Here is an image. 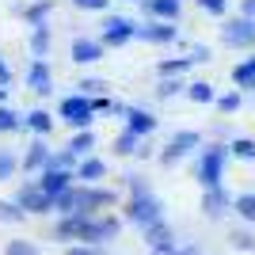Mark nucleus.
Instances as JSON below:
<instances>
[{
	"mask_svg": "<svg viewBox=\"0 0 255 255\" xmlns=\"http://www.w3.org/2000/svg\"><path fill=\"white\" fill-rule=\"evenodd\" d=\"M152 255H202V248L198 244H175V240H171V244H164V248H149Z\"/></svg>",
	"mask_w": 255,
	"mask_h": 255,
	"instance_id": "obj_32",
	"label": "nucleus"
},
{
	"mask_svg": "<svg viewBox=\"0 0 255 255\" xmlns=\"http://www.w3.org/2000/svg\"><path fill=\"white\" fill-rule=\"evenodd\" d=\"M187 96H191V103H213L217 92H213L210 80H194V84H187Z\"/></svg>",
	"mask_w": 255,
	"mask_h": 255,
	"instance_id": "obj_27",
	"label": "nucleus"
},
{
	"mask_svg": "<svg viewBox=\"0 0 255 255\" xmlns=\"http://www.w3.org/2000/svg\"><path fill=\"white\" fill-rule=\"evenodd\" d=\"M46 160H50V149H46V141H34L27 145V156H23V171H42Z\"/></svg>",
	"mask_w": 255,
	"mask_h": 255,
	"instance_id": "obj_22",
	"label": "nucleus"
},
{
	"mask_svg": "<svg viewBox=\"0 0 255 255\" xmlns=\"http://www.w3.org/2000/svg\"><path fill=\"white\" fill-rule=\"evenodd\" d=\"M198 145H202V133H194V129H179V133H175V137L164 145V152H160V164H164V168H171V164H179L187 152H194Z\"/></svg>",
	"mask_w": 255,
	"mask_h": 255,
	"instance_id": "obj_8",
	"label": "nucleus"
},
{
	"mask_svg": "<svg viewBox=\"0 0 255 255\" xmlns=\"http://www.w3.org/2000/svg\"><path fill=\"white\" fill-rule=\"evenodd\" d=\"M27 88H31L34 96H50L53 92V73L50 65H46V57H34L31 69H27Z\"/></svg>",
	"mask_w": 255,
	"mask_h": 255,
	"instance_id": "obj_14",
	"label": "nucleus"
},
{
	"mask_svg": "<svg viewBox=\"0 0 255 255\" xmlns=\"http://www.w3.org/2000/svg\"><path fill=\"white\" fill-rule=\"evenodd\" d=\"M76 191V213H88V217H96L99 210H111L115 206V191H107L99 183H80L73 187Z\"/></svg>",
	"mask_w": 255,
	"mask_h": 255,
	"instance_id": "obj_3",
	"label": "nucleus"
},
{
	"mask_svg": "<svg viewBox=\"0 0 255 255\" xmlns=\"http://www.w3.org/2000/svg\"><path fill=\"white\" fill-rule=\"evenodd\" d=\"M57 115H61V122H69L73 129H92V122H96V107H92V99H88V96L76 92V96L61 99Z\"/></svg>",
	"mask_w": 255,
	"mask_h": 255,
	"instance_id": "obj_4",
	"label": "nucleus"
},
{
	"mask_svg": "<svg viewBox=\"0 0 255 255\" xmlns=\"http://www.w3.org/2000/svg\"><path fill=\"white\" fill-rule=\"evenodd\" d=\"M23 217H27V213H23V210H19L15 202H8V198H0V221H4V225H19Z\"/></svg>",
	"mask_w": 255,
	"mask_h": 255,
	"instance_id": "obj_37",
	"label": "nucleus"
},
{
	"mask_svg": "<svg viewBox=\"0 0 255 255\" xmlns=\"http://www.w3.org/2000/svg\"><path fill=\"white\" fill-rule=\"evenodd\" d=\"M240 15H248V19H255V0H240Z\"/></svg>",
	"mask_w": 255,
	"mask_h": 255,
	"instance_id": "obj_46",
	"label": "nucleus"
},
{
	"mask_svg": "<svg viewBox=\"0 0 255 255\" xmlns=\"http://www.w3.org/2000/svg\"><path fill=\"white\" fill-rule=\"evenodd\" d=\"M23 126V118L11 111V107H4L0 103V133H15V129Z\"/></svg>",
	"mask_w": 255,
	"mask_h": 255,
	"instance_id": "obj_36",
	"label": "nucleus"
},
{
	"mask_svg": "<svg viewBox=\"0 0 255 255\" xmlns=\"http://www.w3.org/2000/svg\"><path fill=\"white\" fill-rule=\"evenodd\" d=\"M65 149L73 152L76 160H84V156H92V149H96V133H92V129H76V133H73V141H69V145H65Z\"/></svg>",
	"mask_w": 255,
	"mask_h": 255,
	"instance_id": "obj_20",
	"label": "nucleus"
},
{
	"mask_svg": "<svg viewBox=\"0 0 255 255\" xmlns=\"http://www.w3.org/2000/svg\"><path fill=\"white\" fill-rule=\"evenodd\" d=\"M198 8L210 11V15H225V11H229V0H198Z\"/></svg>",
	"mask_w": 255,
	"mask_h": 255,
	"instance_id": "obj_42",
	"label": "nucleus"
},
{
	"mask_svg": "<svg viewBox=\"0 0 255 255\" xmlns=\"http://www.w3.org/2000/svg\"><path fill=\"white\" fill-rule=\"evenodd\" d=\"M73 183H76V171H61V168H42V171H38V187L50 194V202L61 191H69Z\"/></svg>",
	"mask_w": 255,
	"mask_h": 255,
	"instance_id": "obj_11",
	"label": "nucleus"
},
{
	"mask_svg": "<svg viewBox=\"0 0 255 255\" xmlns=\"http://www.w3.org/2000/svg\"><path fill=\"white\" fill-rule=\"evenodd\" d=\"M80 221H84V213H65V217H57V225H53V240L76 244V240H80Z\"/></svg>",
	"mask_w": 255,
	"mask_h": 255,
	"instance_id": "obj_16",
	"label": "nucleus"
},
{
	"mask_svg": "<svg viewBox=\"0 0 255 255\" xmlns=\"http://www.w3.org/2000/svg\"><path fill=\"white\" fill-rule=\"evenodd\" d=\"M213 103H217V111H221V115H236V111H240V92H229V96H217Z\"/></svg>",
	"mask_w": 255,
	"mask_h": 255,
	"instance_id": "obj_38",
	"label": "nucleus"
},
{
	"mask_svg": "<svg viewBox=\"0 0 255 255\" xmlns=\"http://www.w3.org/2000/svg\"><path fill=\"white\" fill-rule=\"evenodd\" d=\"M4 255H42V252H38V248H34L31 240H8Z\"/></svg>",
	"mask_w": 255,
	"mask_h": 255,
	"instance_id": "obj_39",
	"label": "nucleus"
},
{
	"mask_svg": "<svg viewBox=\"0 0 255 255\" xmlns=\"http://www.w3.org/2000/svg\"><path fill=\"white\" fill-rule=\"evenodd\" d=\"M229 244H233L236 252H255V233H248V229H233V233H229Z\"/></svg>",
	"mask_w": 255,
	"mask_h": 255,
	"instance_id": "obj_35",
	"label": "nucleus"
},
{
	"mask_svg": "<svg viewBox=\"0 0 255 255\" xmlns=\"http://www.w3.org/2000/svg\"><path fill=\"white\" fill-rule=\"evenodd\" d=\"M191 61H210V46H194V50H191Z\"/></svg>",
	"mask_w": 255,
	"mask_h": 255,
	"instance_id": "obj_45",
	"label": "nucleus"
},
{
	"mask_svg": "<svg viewBox=\"0 0 255 255\" xmlns=\"http://www.w3.org/2000/svg\"><path fill=\"white\" fill-rule=\"evenodd\" d=\"M141 8L149 11V19H168L175 23L183 11V0H141Z\"/></svg>",
	"mask_w": 255,
	"mask_h": 255,
	"instance_id": "obj_17",
	"label": "nucleus"
},
{
	"mask_svg": "<svg viewBox=\"0 0 255 255\" xmlns=\"http://www.w3.org/2000/svg\"><path fill=\"white\" fill-rule=\"evenodd\" d=\"M11 202L19 206L23 213H50V194L38 187V179L19 183V191H15V198H11Z\"/></svg>",
	"mask_w": 255,
	"mask_h": 255,
	"instance_id": "obj_9",
	"label": "nucleus"
},
{
	"mask_svg": "<svg viewBox=\"0 0 255 255\" xmlns=\"http://www.w3.org/2000/svg\"><path fill=\"white\" fill-rule=\"evenodd\" d=\"M133 38H137V23H133V19H126V15H107V23H103V38H99L103 46L118 50V46L133 42Z\"/></svg>",
	"mask_w": 255,
	"mask_h": 255,
	"instance_id": "obj_7",
	"label": "nucleus"
},
{
	"mask_svg": "<svg viewBox=\"0 0 255 255\" xmlns=\"http://www.w3.org/2000/svg\"><path fill=\"white\" fill-rule=\"evenodd\" d=\"M141 141H145V137H137L133 129H122V133L115 137V152H118V156H137Z\"/></svg>",
	"mask_w": 255,
	"mask_h": 255,
	"instance_id": "obj_25",
	"label": "nucleus"
},
{
	"mask_svg": "<svg viewBox=\"0 0 255 255\" xmlns=\"http://www.w3.org/2000/svg\"><path fill=\"white\" fill-rule=\"evenodd\" d=\"M233 84L236 88H252V92H255V53L244 57V61L233 69Z\"/></svg>",
	"mask_w": 255,
	"mask_h": 255,
	"instance_id": "obj_23",
	"label": "nucleus"
},
{
	"mask_svg": "<svg viewBox=\"0 0 255 255\" xmlns=\"http://www.w3.org/2000/svg\"><path fill=\"white\" fill-rule=\"evenodd\" d=\"M23 126L31 129V133H38V137H50V133H53V118H50V111L38 107V111H31V115L23 118Z\"/></svg>",
	"mask_w": 255,
	"mask_h": 255,
	"instance_id": "obj_21",
	"label": "nucleus"
},
{
	"mask_svg": "<svg viewBox=\"0 0 255 255\" xmlns=\"http://www.w3.org/2000/svg\"><path fill=\"white\" fill-rule=\"evenodd\" d=\"M126 129H133L137 137H149L152 129H156V115L152 111H145V107H126Z\"/></svg>",
	"mask_w": 255,
	"mask_h": 255,
	"instance_id": "obj_15",
	"label": "nucleus"
},
{
	"mask_svg": "<svg viewBox=\"0 0 255 255\" xmlns=\"http://www.w3.org/2000/svg\"><path fill=\"white\" fill-rule=\"evenodd\" d=\"M137 38L141 42H152V46H168L179 34H175V27L168 19H149V23H137Z\"/></svg>",
	"mask_w": 255,
	"mask_h": 255,
	"instance_id": "obj_10",
	"label": "nucleus"
},
{
	"mask_svg": "<svg viewBox=\"0 0 255 255\" xmlns=\"http://www.w3.org/2000/svg\"><path fill=\"white\" fill-rule=\"evenodd\" d=\"M221 42H225V46H233V50H255V19H248V15L225 19V27H221Z\"/></svg>",
	"mask_w": 255,
	"mask_h": 255,
	"instance_id": "obj_6",
	"label": "nucleus"
},
{
	"mask_svg": "<svg viewBox=\"0 0 255 255\" xmlns=\"http://www.w3.org/2000/svg\"><path fill=\"white\" fill-rule=\"evenodd\" d=\"M4 96H8V92H4V84H0V103H4Z\"/></svg>",
	"mask_w": 255,
	"mask_h": 255,
	"instance_id": "obj_49",
	"label": "nucleus"
},
{
	"mask_svg": "<svg viewBox=\"0 0 255 255\" xmlns=\"http://www.w3.org/2000/svg\"><path fill=\"white\" fill-rule=\"evenodd\" d=\"M0 84H11V69L4 65V57H0Z\"/></svg>",
	"mask_w": 255,
	"mask_h": 255,
	"instance_id": "obj_48",
	"label": "nucleus"
},
{
	"mask_svg": "<svg viewBox=\"0 0 255 255\" xmlns=\"http://www.w3.org/2000/svg\"><path fill=\"white\" fill-rule=\"evenodd\" d=\"M229 152H233L236 160H255V137H233Z\"/></svg>",
	"mask_w": 255,
	"mask_h": 255,
	"instance_id": "obj_33",
	"label": "nucleus"
},
{
	"mask_svg": "<svg viewBox=\"0 0 255 255\" xmlns=\"http://www.w3.org/2000/svg\"><path fill=\"white\" fill-rule=\"evenodd\" d=\"M11 175H15V156H11V152H0V183L11 179Z\"/></svg>",
	"mask_w": 255,
	"mask_h": 255,
	"instance_id": "obj_41",
	"label": "nucleus"
},
{
	"mask_svg": "<svg viewBox=\"0 0 255 255\" xmlns=\"http://www.w3.org/2000/svg\"><path fill=\"white\" fill-rule=\"evenodd\" d=\"M122 233V221L118 217H88L84 213V221H80V240L76 244H96V248H103L107 240H115V236Z\"/></svg>",
	"mask_w": 255,
	"mask_h": 255,
	"instance_id": "obj_2",
	"label": "nucleus"
},
{
	"mask_svg": "<svg viewBox=\"0 0 255 255\" xmlns=\"http://www.w3.org/2000/svg\"><path fill=\"white\" fill-rule=\"evenodd\" d=\"M31 53L34 57H46V53H50V27H46V23H38L31 31Z\"/></svg>",
	"mask_w": 255,
	"mask_h": 255,
	"instance_id": "obj_26",
	"label": "nucleus"
},
{
	"mask_svg": "<svg viewBox=\"0 0 255 255\" xmlns=\"http://www.w3.org/2000/svg\"><path fill=\"white\" fill-rule=\"evenodd\" d=\"M80 11H107L111 8V0H73Z\"/></svg>",
	"mask_w": 255,
	"mask_h": 255,
	"instance_id": "obj_44",
	"label": "nucleus"
},
{
	"mask_svg": "<svg viewBox=\"0 0 255 255\" xmlns=\"http://www.w3.org/2000/svg\"><path fill=\"white\" fill-rule=\"evenodd\" d=\"M65 255H103V248H96V244H69Z\"/></svg>",
	"mask_w": 255,
	"mask_h": 255,
	"instance_id": "obj_43",
	"label": "nucleus"
},
{
	"mask_svg": "<svg viewBox=\"0 0 255 255\" xmlns=\"http://www.w3.org/2000/svg\"><path fill=\"white\" fill-rule=\"evenodd\" d=\"M229 145H210V149H202V156H198V168H194V175H198V183L206 187H221V175H225V164H229Z\"/></svg>",
	"mask_w": 255,
	"mask_h": 255,
	"instance_id": "obj_1",
	"label": "nucleus"
},
{
	"mask_svg": "<svg viewBox=\"0 0 255 255\" xmlns=\"http://www.w3.org/2000/svg\"><path fill=\"white\" fill-rule=\"evenodd\" d=\"M229 210H233V198H229L225 187H206V191H202V213L210 217V221L225 217Z\"/></svg>",
	"mask_w": 255,
	"mask_h": 255,
	"instance_id": "obj_13",
	"label": "nucleus"
},
{
	"mask_svg": "<svg viewBox=\"0 0 255 255\" xmlns=\"http://www.w3.org/2000/svg\"><path fill=\"white\" fill-rule=\"evenodd\" d=\"M46 168H61V171H76V156L69 149H57L50 152V160H46Z\"/></svg>",
	"mask_w": 255,
	"mask_h": 255,
	"instance_id": "obj_34",
	"label": "nucleus"
},
{
	"mask_svg": "<svg viewBox=\"0 0 255 255\" xmlns=\"http://www.w3.org/2000/svg\"><path fill=\"white\" fill-rule=\"evenodd\" d=\"M50 0H38V4H31V8H23V19L31 23V27H38V23H46V15H50Z\"/></svg>",
	"mask_w": 255,
	"mask_h": 255,
	"instance_id": "obj_31",
	"label": "nucleus"
},
{
	"mask_svg": "<svg viewBox=\"0 0 255 255\" xmlns=\"http://www.w3.org/2000/svg\"><path fill=\"white\" fill-rule=\"evenodd\" d=\"M107 115H126V103H118V99H111V107H107Z\"/></svg>",
	"mask_w": 255,
	"mask_h": 255,
	"instance_id": "obj_47",
	"label": "nucleus"
},
{
	"mask_svg": "<svg viewBox=\"0 0 255 255\" xmlns=\"http://www.w3.org/2000/svg\"><path fill=\"white\" fill-rule=\"evenodd\" d=\"M107 175V164L96 156H84V160H76V179L80 183H99Z\"/></svg>",
	"mask_w": 255,
	"mask_h": 255,
	"instance_id": "obj_19",
	"label": "nucleus"
},
{
	"mask_svg": "<svg viewBox=\"0 0 255 255\" xmlns=\"http://www.w3.org/2000/svg\"><path fill=\"white\" fill-rule=\"evenodd\" d=\"M164 217V202H160L156 194H129V202H126V221H133V225H152V221H160Z\"/></svg>",
	"mask_w": 255,
	"mask_h": 255,
	"instance_id": "obj_5",
	"label": "nucleus"
},
{
	"mask_svg": "<svg viewBox=\"0 0 255 255\" xmlns=\"http://www.w3.org/2000/svg\"><path fill=\"white\" fill-rule=\"evenodd\" d=\"M76 92L92 99V96H107V92H111V84H107V80H99V76H84V80L76 84Z\"/></svg>",
	"mask_w": 255,
	"mask_h": 255,
	"instance_id": "obj_28",
	"label": "nucleus"
},
{
	"mask_svg": "<svg viewBox=\"0 0 255 255\" xmlns=\"http://www.w3.org/2000/svg\"><path fill=\"white\" fill-rule=\"evenodd\" d=\"M233 213L244 225H255V194L252 191H248V194H236V198H233Z\"/></svg>",
	"mask_w": 255,
	"mask_h": 255,
	"instance_id": "obj_24",
	"label": "nucleus"
},
{
	"mask_svg": "<svg viewBox=\"0 0 255 255\" xmlns=\"http://www.w3.org/2000/svg\"><path fill=\"white\" fill-rule=\"evenodd\" d=\"M179 92H187V84H183L179 76H160V84H156V99H171V96H179Z\"/></svg>",
	"mask_w": 255,
	"mask_h": 255,
	"instance_id": "obj_29",
	"label": "nucleus"
},
{
	"mask_svg": "<svg viewBox=\"0 0 255 255\" xmlns=\"http://www.w3.org/2000/svg\"><path fill=\"white\" fill-rule=\"evenodd\" d=\"M126 187H129V194H149L152 191L145 175H126Z\"/></svg>",
	"mask_w": 255,
	"mask_h": 255,
	"instance_id": "obj_40",
	"label": "nucleus"
},
{
	"mask_svg": "<svg viewBox=\"0 0 255 255\" xmlns=\"http://www.w3.org/2000/svg\"><path fill=\"white\" fill-rule=\"evenodd\" d=\"M103 50L107 46L99 42V38H73V46H69V57H73L76 65H96V61H103Z\"/></svg>",
	"mask_w": 255,
	"mask_h": 255,
	"instance_id": "obj_12",
	"label": "nucleus"
},
{
	"mask_svg": "<svg viewBox=\"0 0 255 255\" xmlns=\"http://www.w3.org/2000/svg\"><path fill=\"white\" fill-rule=\"evenodd\" d=\"M141 236H145V244L149 248H164V244H171L175 240V233H171V225L160 217V221H152V225H145L141 229Z\"/></svg>",
	"mask_w": 255,
	"mask_h": 255,
	"instance_id": "obj_18",
	"label": "nucleus"
},
{
	"mask_svg": "<svg viewBox=\"0 0 255 255\" xmlns=\"http://www.w3.org/2000/svg\"><path fill=\"white\" fill-rule=\"evenodd\" d=\"M191 65H194L191 57H171V61H160V65H156V73H160V76H183Z\"/></svg>",
	"mask_w": 255,
	"mask_h": 255,
	"instance_id": "obj_30",
	"label": "nucleus"
}]
</instances>
